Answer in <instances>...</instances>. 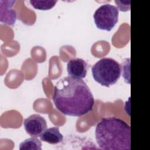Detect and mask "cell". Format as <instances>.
<instances>
[{"label": "cell", "mask_w": 150, "mask_h": 150, "mask_svg": "<svg viewBox=\"0 0 150 150\" xmlns=\"http://www.w3.org/2000/svg\"><path fill=\"white\" fill-rule=\"evenodd\" d=\"M53 101L62 114L74 117L84 115L93 110V94L81 79L71 76L60 79L54 87Z\"/></svg>", "instance_id": "cell-1"}, {"label": "cell", "mask_w": 150, "mask_h": 150, "mask_svg": "<svg viewBox=\"0 0 150 150\" xmlns=\"http://www.w3.org/2000/svg\"><path fill=\"white\" fill-rule=\"evenodd\" d=\"M119 10L116 6L105 4L98 7L94 13V23L97 28L110 31L118 20Z\"/></svg>", "instance_id": "cell-4"}, {"label": "cell", "mask_w": 150, "mask_h": 150, "mask_svg": "<svg viewBox=\"0 0 150 150\" xmlns=\"http://www.w3.org/2000/svg\"><path fill=\"white\" fill-rule=\"evenodd\" d=\"M19 149H35L41 150L42 143L36 137H32L25 139L19 145Z\"/></svg>", "instance_id": "cell-9"}, {"label": "cell", "mask_w": 150, "mask_h": 150, "mask_svg": "<svg viewBox=\"0 0 150 150\" xmlns=\"http://www.w3.org/2000/svg\"><path fill=\"white\" fill-rule=\"evenodd\" d=\"M95 135L97 143L101 149H131L130 126L119 118H102L96 125Z\"/></svg>", "instance_id": "cell-2"}, {"label": "cell", "mask_w": 150, "mask_h": 150, "mask_svg": "<svg viewBox=\"0 0 150 150\" xmlns=\"http://www.w3.org/2000/svg\"><path fill=\"white\" fill-rule=\"evenodd\" d=\"M91 72L96 81L108 87L114 84L120 79L121 67L115 60L110 57H104L92 66Z\"/></svg>", "instance_id": "cell-3"}, {"label": "cell", "mask_w": 150, "mask_h": 150, "mask_svg": "<svg viewBox=\"0 0 150 150\" xmlns=\"http://www.w3.org/2000/svg\"><path fill=\"white\" fill-rule=\"evenodd\" d=\"M15 1L0 0V21L1 22L12 26L16 20L17 13L12 7Z\"/></svg>", "instance_id": "cell-6"}, {"label": "cell", "mask_w": 150, "mask_h": 150, "mask_svg": "<svg viewBox=\"0 0 150 150\" xmlns=\"http://www.w3.org/2000/svg\"><path fill=\"white\" fill-rule=\"evenodd\" d=\"M23 125L26 132L32 137H38L46 129V120L39 114H34L24 120Z\"/></svg>", "instance_id": "cell-5"}, {"label": "cell", "mask_w": 150, "mask_h": 150, "mask_svg": "<svg viewBox=\"0 0 150 150\" xmlns=\"http://www.w3.org/2000/svg\"><path fill=\"white\" fill-rule=\"evenodd\" d=\"M67 70L71 77L78 79L84 78L87 74V63L80 58L71 59L67 63Z\"/></svg>", "instance_id": "cell-7"}, {"label": "cell", "mask_w": 150, "mask_h": 150, "mask_svg": "<svg viewBox=\"0 0 150 150\" xmlns=\"http://www.w3.org/2000/svg\"><path fill=\"white\" fill-rule=\"evenodd\" d=\"M57 2L56 0L46 1H30V3L33 7L39 10H49L52 8Z\"/></svg>", "instance_id": "cell-10"}, {"label": "cell", "mask_w": 150, "mask_h": 150, "mask_svg": "<svg viewBox=\"0 0 150 150\" xmlns=\"http://www.w3.org/2000/svg\"><path fill=\"white\" fill-rule=\"evenodd\" d=\"M40 139L50 144H57L62 142L63 135L60 132L59 128L56 127L46 129L40 135Z\"/></svg>", "instance_id": "cell-8"}]
</instances>
